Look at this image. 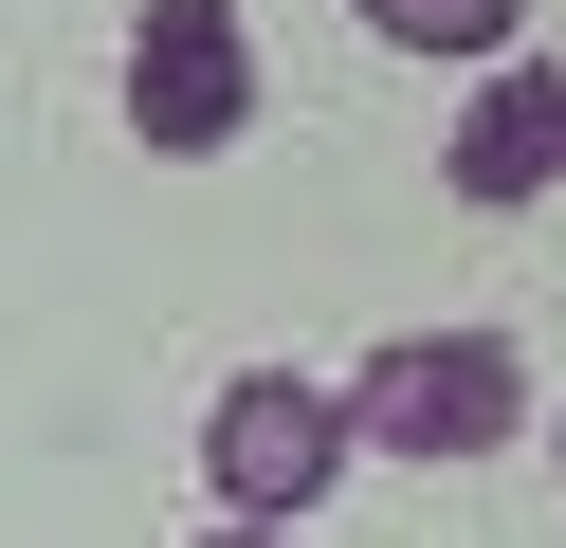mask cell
Returning a JSON list of instances; mask_svg holds the SVG:
<instances>
[{"mask_svg":"<svg viewBox=\"0 0 566 548\" xmlns=\"http://www.w3.org/2000/svg\"><path fill=\"white\" fill-rule=\"evenodd\" d=\"M347 384L329 365H238L220 402H201V494H220V530H311V511L347 494Z\"/></svg>","mask_w":566,"mask_h":548,"instance_id":"cell-1","label":"cell"},{"mask_svg":"<svg viewBox=\"0 0 566 548\" xmlns=\"http://www.w3.org/2000/svg\"><path fill=\"white\" fill-rule=\"evenodd\" d=\"M530 421V348L512 329H384L347 365V438L366 457H493Z\"/></svg>","mask_w":566,"mask_h":548,"instance_id":"cell-2","label":"cell"},{"mask_svg":"<svg viewBox=\"0 0 566 548\" xmlns=\"http://www.w3.org/2000/svg\"><path fill=\"white\" fill-rule=\"evenodd\" d=\"M128 128H147L165 165H220V146L256 128V19H238V0H147V19H128Z\"/></svg>","mask_w":566,"mask_h":548,"instance_id":"cell-3","label":"cell"},{"mask_svg":"<svg viewBox=\"0 0 566 548\" xmlns=\"http://www.w3.org/2000/svg\"><path fill=\"white\" fill-rule=\"evenodd\" d=\"M439 183L457 201H548L566 183V55H493V92H457V128H439Z\"/></svg>","mask_w":566,"mask_h":548,"instance_id":"cell-4","label":"cell"},{"mask_svg":"<svg viewBox=\"0 0 566 548\" xmlns=\"http://www.w3.org/2000/svg\"><path fill=\"white\" fill-rule=\"evenodd\" d=\"M347 19L384 37V55H457V73H493L530 37V0H347Z\"/></svg>","mask_w":566,"mask_h":548,"instance_id":"cell-5","label":"cell"},{"mask_svg":"<svg viewBox=\"0 0 566 548\" xmlns=\"http://www.w3.org/2000/svg\"><path fill=\"white\" fill-rule=\"evenodd\" d=\"M184 548H293V530H184Z\"/></svg>","mask_w":566,"mask_h":548,"instance_id":"cell-6","label":"cell"}]
</instances>
